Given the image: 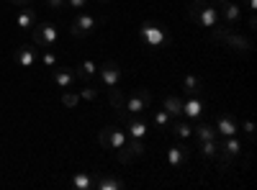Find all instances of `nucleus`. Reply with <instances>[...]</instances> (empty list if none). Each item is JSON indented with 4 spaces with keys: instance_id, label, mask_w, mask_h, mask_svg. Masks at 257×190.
Segmentation results:
<instances>
[{
    "instance_id": "nucleus-1",
    "label": "nucleus",
    "mask_w": 257,
    "mask_h": 190,
    "mask_svg": "<svg viewBox=\"0 0 257 190\" xmlns=\"http://www.w3.org/2000/svg\"><path fill=\"white\" fill-rule=\"evenodd\" d=\"M188 18L201 29H213L216 24H221L219 6L208 3V0H193V3L188 6Z\"/></svg>"
},
{
    "instance_id": "nucleus-2",
    "label": "nucleus",
    "mask_w": 257,
    "mask_h": 190,
    "mask_svg": "<svg viewBox=\"0 0 257 190\" xmlns=\"http://www.w3.org/2000/svg\"><path fill=\"white\" fill-rule=\"evenodd\" d=\"M139 39L142 44L149 47V49H165L173 44V36H170V31L157 24V21H144V24L139 26Z\"/></svg>"
},
{
    "instance_id": "nucleus-3",
    "label": "nucleus",
    "mask_w": 257,
    "mask_h": 190,
    "mask_svg": "<svg viewBox=\"0 0 257 190\" xmlns=\"http://www.w3.org/2000/svg\"><path fill=\"white\" fill-rule=\"evenodd\" d=\"M149 105H152V93H149L147 88H139L132 95H126L123 111H118V118H123V116H142Z\"/></svg>"
},
{
    "instance_id": "nucleus-4",
    "label": "nucleus",
    "mask_w": 257,
    "mask_h": 190,
    "mask_svg": "<svg viewBox=\"0 0 257 190\" xmlns=\"http://www.w3.org/2000/svg\"><path fill=\"white\" fill-rule=\"evenodd\" d=\"M31 34V39H34V44L39 47V49H52L54 44H57V39H59V29L54 26V24H49V21H36L34 24V29L29 31Z\"/></svg>"
},
{
    "instance_id": "nucleus-5",
    "label": "nucleus",
    "mask_w": 257,
    "mask_h": 190,
    "mask_svg": "<svg viewBox=\"0 0 257 190\" xmlns=\"http://www.w3.org/2000/svg\"><path fill=\"white\" fill-rule=\"evenodd\" d=\"M100 24H103V18H98V16H93V13L80 11V13L72 18V24H70V34H72L75 39H85V36H90Z\"/></svg>"
},
{
    "instance_id": "nucleus-6",
    "label": "nucleus",
    "mask_w": 257,
    "mask_h": 190,
    "mask_svg": "<svg viewBox=\"0 0 257 190\" xmlns=\"http://www.w3.org/2000/svg\"><path fill=\"white\" fill-rule=\"evenodd\" d=\"M126 131H121V129H116V126H105V129L98 134V141H100V146L103 149H113V152H118L121 146L126 144Z\"/></svg>"
},
{
    "instance_id": "nucleus-7",
    "label": "nucleus",
    "mask_w": 257,
    "mask_h": 190,
    "mask_svg": "<svg viewBox=\"0 0 257 190\" xmlns=\"http://www.w3.org/2000/svg\"><path fill=\"white\" fill-rule=\"evenodd\" d=\"M98 75H100V85L105 90H111V88L118 85V80H121V67L108 59V62H103V65L98 67Z\"/></svg>"
},
{
    "instance_id": "nucleus-8",
    "label": "nucleus",
    "mask_w": 257,
    "mask_h": 190,
    "mask_svg": "<svg viewBox=\"0 0 257 190\" xmlns=\"http://www.w3.org/2000/svg\"><path fill=\"white\" fill-rule=\"evenodd\" d=\"M52 82L57 88H62V90H67V88H75L77 85V70L75 67H52Z\"/></svg>"
},
{
    "instance_id": "nucleus-9",
    "label": "nucleus",
    "mask_w": 257,
    "mask_h": 190,
    "mask_svg": "<svg viewBox=\"0 0 257 190\" xmlns=\"http://www.w3.org/2000/svg\"><path fill=\"white\" fill-rule=\"evenodd\" d=\"M219 13H221V24H226V26H231V29L239 26V21H242V6H239V3L226 0V3L219 6Z\"/></svg>"
},
{
    "instance_id": "nucleus-10",
    "label": "nucleus",
    "mask_w": 257,
    "mask_h": 190,
    "mask_svg": "<svg viewBox=\"0 0 257 190\" xmlns=\"http://www.w3.org/2000/svg\"><path fill=\"white\" fill-rule=\"evenodd\" d=\"M213 129H216L219 139H224V136H237V134H239V121L234 118L231 113H221Z\"/></svg>"
},
{
    "instance_id": "nucleus-11",
    "label": "nucleus",
    "mask_w": 257,
    "mask_h": 190,
    "mask_svg": "<svg viewBox=\"0 0 257 190\" xmlns=\"http://www.w3.org/2000/svg\"><path fill=\"white\" fill-rule=\"evenodd\" d=\"M221 44L231 47L234 52H239V54H249V52H252V41H249V36H242V34H237V31H229V34L224 36Z\"/></svg>"
},
{
    "instance_id": "nucleus-12",
    "label": "nucleus",
    "mask_w": 257,
    "mask_h": 190,
    "mask_svg": "<svg viewBox=\"0 0 257 190\" xmlns=\"http://www.w3.org/2000/svg\"><path fill=\"white\" fill-rule=\"evenodd\" d=\"M144 154V144L142 139H126V144L118 149V162H132L134 157H142Z\"/></svg>"
},
{
    "instance_id": "nucleus-13",
    "label": "nucleus",
    "mask_w": 257,
    "mask_h": 190,
    "mask_svg": "<svg viewBox=\"0 0 257 190\" xmlns=\"http://www.w3.org/2000/svg\"><path fill=\"white\" fill-rule=\"evenodd\" d=\"M203 100L198 98V95H190V98H185L183 100V116L188 118V121H201V116H203Z\"/></svg>"
},
{
    "instance_id": "nucleus-14",
    "label": "nucleus",
    "mask_w": 257,
    "mask_h": 190,
    "mask_svg": "<svg viewBox=\"0 0 257 190\" xmlns=\"http://www.w3.org/2000/svg\"><path fill=\"white\" fill-rule=\"evenodd\" d=\"M13 59H16L18 67L31 70V67L36 65V49H34V47H18L16 54H13Z\"/></svg>"
},
{
    "instance_id": "nucleus-15",
    "label": "nucleus",
    "mask_w": 257,
    "mask_h": 190,
    "mask_svg": "<svg viewBox=\"0 0 257 190\" xmlns=\"http://www.w3.org/2000/svg\"><path fill=\"white\" fill-rule=\"evenodd\" d=\"M219 152L226 159H234V157L242 152V141L237 136H224V139H219Z\"/></svg>"
},
{
    "instance_id": "nucleus-16",
    "label": "nucleus",
    "mask_w": 257,
    "mask_h": 190,
    "mask_svg": "<svg viewBox=\"0 0 257 190\" xmlns=\"http://www.w3.org/2000/svg\"><path fill=\"white\" fill-rule=\"evenodd\" d=\"M121 121H126L128 136H132V139H144L147 136V123L142 121V116H123Z\"/></svg>"
},
{
    "instance_id": "nucleus-17",
    "label": "nucleus",
    "mask_w": 257,
    "mask_h": 190,
    "mask_svg": "<svg viewBox=\"0 0 257 190\" xmlns=\"http://www.w3.org/2000/svg\"><path fill=\"white\" fill-rule=\"evenodd\" d=\"M34 24H36V11H34L31 6L21 8V11H18V16H16V26H18L21 31H31V29H34Z\"/></svg>"
},
{
    "instance_id": "nucleus-18",
    "label": "nucleus",
    "mask_w": 257,
    "mask_h": 190,
    "mask_svg": "<svg viewBox=\"0 0 257 190\" xmlns=\"http://www.w3.org/2000/svg\"><path fill=\"white\" fill-rule=\"evenodd\" d=\"M121 187H123V180L116 175H108V172L95 175V190H121Z\"/></svg>"
},
{
    "instance_id": "nucleus-19",
    "label": "nucleus",
    "mask_w": 257,
    "mask_h": 190,
    "mask_svg": "<svg viewBox=\"0 0 257 190\" xmlns=\"http://www.w3.org/2000/svg\"><path fill=\"white\" fill-rule=\"evenodd\" d=\"M162 111H167L170 118H180L183 116V98L180 95H167L162 100Z\"/></svg>"
},
{
    "instance_id": "nucleus-20",
    "label": "nucleus",
    "mask_w": 257,
    "mask_h": 190,
    "mask_svg": "<svg viewBox=\"0 0 257 190\" xmlns=\"http://www.w3.org/2000/svg\"><path fill=\"white\" fill-rule=\"evenodd\" d=\"M170 131H173L175 139H190L193 136V126L188 123V118H173V123H170Z\"/></svg>"
},
{
    "instance_id": "nucleus-21",
    "label": "nucleus",
    "mask_w": 257,
    "mask_h": 190,
    "mask_svg": "<svg viewBox=\"0 0 257 190\" xmlns=\"http://www.w3.org/2000/svg\"><path fill=\"white\" fill-rule=\"evenodd\" d=\"M75 70H77V80H80V82H88L90 77L98 75V65H95L93 59H82Z\"/></svg>"
},
{
    "instance_id": "nucleus-22",
    "label": "nucleus",
    "mask_w": 257,
    "mask_h": 190,
    "mask_svg": "<svg viewBox=\"0 0 257 190\" xmlns=\"http://www.w3.org/2000/svg\"><path fill=\"white\" fill-rule=\"evenodd\" d=\"M188 154H190L188 146H170V149H167V164L170 167H180L188 159Z\"/></svg>"
},
{
    "instance_id": "nucleus-23",
    "label": "nucleus",
    "mask_w": 257,
    "mask_h": 190,
    "mask_svg": "<svg viewBox=\"0 0 257 190\" xmlns=\"http://www.w3.org/2000/svg\"><path fill=\"white\" fill-rule=\"evenodd\" d=\"M72 187L75 190H95V175L93 172H77L72 177Z\"/></svg>"
},
{
    "instance_id": "nucleus-24",
    "label": "nucleus",
    "mask_w": 257,
    "mask_h": 190,
    "mask_svg": "<svg viewBox=\"0 0 257 190\" xmlns=\"http://www.w3.org/2000/svg\"><path fill=\"white\" fill-rule=\"evenodd\" d=\"M201 88H203L201 77H196V75H185V77H183V90H185L188 95H198Z\"/></svg>"
},
{
    "instance_id": "nucleus-25",
    "label": "nucleus",
    "mask_w": 257,
    "mask_h": 190,
    "mask_svg": "<svg viewBox=\"0 0 257 190\" xmlns=\"http://www.w3.org/2000/svg\"><path fill=\"white\" fill-rule=\"evenodd\" d=\"M216 154H219V139L201 141V157L203 159H216Z\"/></svg>"
},
{
    "instance_id": "nucleus-26",
    "label": "nucleus",
    "mask_w": 257,
    "mask_h": 190,
    "mask_svg": "<svg viewBox=\"0 0 257 190\" xmlns=\"http://www.w3.org/2000/svg\"><path fill=\"white\" fill-rule=\"evenodd\" d=\"M123 100H126V95H123V90H121L118 85L108 90V103H111V108H113L116 113L123 111Z\"/></svg>"
},
{
    "instance_id": "nucleus-27",
    "label": "nucleus",
    "mask_w": 257,
    "mask_h": 190,
    "mask_svg": "<svg viewBox=\"0 0 257 190\" xmlns=\"http://www.w3.org/2000/svg\"><path fill=\"white\" fill-rule=\"evenodd\" d=\"M193 134L198 136V141H208V139H219V134H216V129H213L211 123H201L198 129H193Z\"/></svg>"
},
{
    "instance_id": "nucleus-28",
    "label": "nucleus",
    "mask_w": 257,
    "mask_h": 190,
    "mask_svg": "<svg viewBox=\"0 0 257 190\" xmlns=\"http://www.w3.org/2000/svg\"><path fill=\"white\" fill-rule=\"evenodd\" d=\"M77 103H80V93H75L70 88L62 93V105H64V108H77Z\"/></svg>"
},
{
    "instance_id": "nucleus-29",
    "label": "nucleus",
    "mask_w": 257,
    "mask_h": 190,
    "mask_svg": "<svg viewBox=\"0 0 257 190\" xmlns=\"http://www.w3.org/2000/svg\"><path fill=\"white\" fill-rule=\"evenodd\" d=\"M152 121H155L157 129H170V123H173V118L167 116V111H157V113L152 116Z\"/></svg>"
},
{
    "instance_id": "nucleus-30",
    "label": "nucleus",
    "mask_w": 257,
    "mask_h": 190,
    "mask_svg": "<svg viewBox=\"0 0 257 190\" xmlns=\"http://www.w3.org/2000/svg\"><path fill=\"white\" fill-rule=\"evenodd\" d=\"M41 65L44 67H57V54L52 52V49H41Z\"/></svg>"
},
{
    "instance_id": "nucleus-31",
    "label": "nucleus",
    "mask_w": 257,
    "mask_h": 190,
    "mask_svg": "<svg viewBox=\"0 0 257 190\" xmlns=\"http://www.w3.org/2000/svg\"><path fill=\"white\" fill-rule=\"evenodd\" d=\"M98 98V88L95 85H85L80 90V100H95Z\"/></svg>"
},
{
    "instance_id": "nucleus-32",
    "label": "nucleus",
    "mask_w": 257,
    "mask_h": 190,
    "mask_svg": "<svg viewBox=\"0 0 257 190\" xmlns=\"http://www.w3.org/2000/svg\"><path fill=\"white\" fill-rule=\"evenodd\" d=\"M64 3H67V8H75V11H85V8H88V3H90V0H64Z\"/></svg>"
},
{
    "instance_id": "nucleus-33",
    "label": "nucleus",
    "mask_w": 257,
    "mask_h": 190,
    "mask_svg": "<svg viewBox=\"0 0 257 190\" xmlns=\"http://www.w3.org/2000/svg\"><path fill=\"white\" fill-rule=\"evenodd\" d=\"M47 6H49L52 11H64V8H67V3H64V0H47Z\"/></svg>"
},
{
    "instance_id": "nucleus-34",
    "label": "nucleus",
    "mask_w": 257,
    "mask_h": 190,
    "mask_svg": "<svg viewBox=\"0 0 257 190\" xmlns=\"http://www.w3.org/2000/svg\"><path fill=\"white\" fill-rule=\"evenodd\" d=\"M239 129H244V134H247V136H249V139H252V136H254V123H252V121H244V123H242V126H239Z\"/></svg>"
},
{
    "instance_id": "nucleus-35",
    "label": "nucleus",
    "mask_w": 257,
    "mask_h": 190,
    "mask_svg": "<svg viewBox=\"0 0 257 190\" xmlns=\"http://www.w3.org/2000/svg\"><path fill=\"white\" fill-rule=\"evenodd\" d=\"M11 6H18V8H26V6H31L34 0H8Z\"/></svg>"
},
{
    "instance_id": "nucleus-36",
    "label": "nucleus",
    "mask_w": 257,
    "mask_h": 190,
    "mask_svg": "<svg viewBox=\"0 0 257 190\" xmlns=\"http://www.w3.org/2000/svg\"><path fill=\"white\" fill-rule=\"evenodd\" d=\"M247 11H249V13L257 11V0H247Z\"/></svg>"
},
{
    "instance_id": "nucleus-37",
    "label": "nucleus",
    "mask_w": 257,
    "mask_h": 190,
    "mask_svg": "<svg viewBox=\"0 0 257 190\" xmlns=\"http://www.w3.org/2000/svg\"><path fill=\"white\" fill-rule=\"evenodd\" d=\"M247 26H249V29H254V26H257V18H254V13L249 16V21H247Z\"/></svg>"
},
{
    "instance_id": "nucleus-38",
    "label": "nucleus",
    "mask_w": 257,
    "mask_h": 190,
    "mask_svg": "<svg viewBox=\"0 0 257 190\" xmlns=\"http://www.w3.org/2000/svg\"><path fill=\"white\" fill-rule=\"evenodd\" d=\"M95 3H103V6H111L113 0H95Z\"/></svg>"
}]
</instances>
